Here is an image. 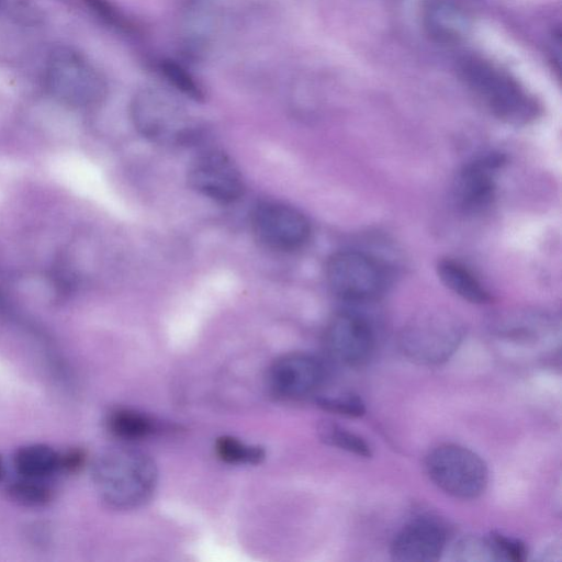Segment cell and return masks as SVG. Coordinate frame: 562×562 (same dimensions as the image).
<instances>
[{
	"instance_id": "6da1fadb",
	"label": "cell",
	"mask_w": 562,
	"mask_h": 562,
	"mask_svg": "<svg viewBox=\"0 0 562 562\" xmlns=\"http://www.w3.org/2000/svg\"><path fill=\"white\" fill-rule=\"evenodd\" d=\"M157 479L154 460L125 446L105 449L92 467V480L100 498L114 509L143 505L153 495Z\"/></svg>"
},
{
	"instance_id": "7a4b0ae2",
	"label": "cell",
	"mask_w": 562,
	"mask_h": 562,
	"mask_svg": "<svg viewBox=\"0 0 562 562\" xmlns=\"http://www.w3.org/2000/svg\"><path fill=\"white\" fill-rule=\"evenodd\" d=\"M459 70L465 85L499 120L521 125L536 119L539 108L533 97L498 66L468 56L460 61Z\"/></svg>"
},
{
	"instance_id": "3957f363",
	"label": "cell",
	"mask_w": 562,
	"mask_h": 562,
	"mask_svg": "<svg viewBox=\"0 0 562 562\" xmlns=\"http://www.w3.org/2000/svg\"><path fill=\"white\" fill-rule=\"evenodd\" d=\"M136 128L160 145L177 146L196 138L200 127L186 109L169 93L146 88L138 91L131 105Z\"/></svg>"
},
{
	"instance_id": "277c9868",
	"label": "cell",
	"mask_w": 562,
	"mask_h": 562,
	"mask_svg": "<svg viewBox=\"0 0 562 562\" xmlns=\"http://www.w3.org/2000/svg\"><path fill=\"white\" fill-rule=\"evenodd\" d=\"M429 479L441 491L460 499L481 496L488 484V469L474 451L454 443L437 446L425 458Z\"/></svg>"
},
{
	"instance_id": "5b68a950",
	"label": "cell",
	"mask_w": 562,
	"mask_h": 562,
	"mask_svg": "<svg viewBox=\"0 0 562 562\" xmlns=\"http://www.w3.org/2000/svg\"><path fill=\"white\" fill-rule=\"evenodd\" d=\"M45 83L55 99L75 108L95 105L106 92L102 75L82 55L69 48H58L50 54Z\"/></svg>"
},
{
	"instance_id": "8992f818",
	"label": "cell",
	"mask_w": 562,
	"mask_h": 562,
	"mask_svg": "<svg viewBox=\"0 0 562 562\" xmlns=\"http://www.w3.org/2000/svg\"><path fill=\"white\" fill-rule=\"evenodd\" d=\"M464 335L462 324L447 314H432L413 321L403 330V353L420 364L447 361L458 349Z\"/></svg>"
},
{
	"instance_id": "52a82bcc",
	"label": "cell",
	"mask_w": 562,
	"mask_h": 562,
	"mask_svg": "<svg viewBox=\"0 0 562 562\" xmlns=\"http://www.w3.org/2000/svg\"><path fill=\"white\" fill-rule=\"evenodd\" d=\"M382 266L367 254L339 251L326 266V279L331 292L341 300L363 302L378 297L385 288Z\"/></svg>"
},
{
	"instance_id": "ba28073f",
	"label": "cell",
	"mask_w": 562,
	"mask_h": 562,
	"mask_svg": "<svg viewBox=\"0 0 562 562\" xmlns=\"http://www.w3.org/2000/svg\"><path fill=\"white\" fill-rule=\"evenodd\" d=\"M251 229L262 246L280 252L301 249L311 236V225L304 214L276 201H265L255 207Z\"/></svg>"
},
{
	"instance_id": "9c48e42d",
	"label": "cell",
	"mask_w": 562,
	"mask_h": 562,
	"mask_svg": "<svg viewBox=\"0 0 562 562\" xmlns=\"http://www.w3.org/2000/svg\"><path fill=\"white\" fill-rule=\"evenodd\" d=\"M188 180L200 194L220 203L235 202L245 190L237 166L228 155L217 149L205 150L194 158Z\"/></svg>"
},
{
	"instance_id": "30bf717a",
	"label": "cell",
	"mask_w": 562,
	"mask_h": 562,
	"mask_svg": "<svg viewBox=\"0 0 562 562\" xmlns=\"http://www.w3.org/2000/svg\"><path fill=\"white\" fill-rule=\"evenodd\" d=\"M325 346L336 361L358 368L371 360L375 337L366 318L356 313L341 312L333 317L326 328Z\"/></svg>"
},
{
	"instance_id": "8fae6325",
	"label": "cell",
	"mask_w": 562,
	"mask_h": 562,
	"mask_svg": "<svg viewBox=\"0 0 562 562\" xmlns=\"http://www.w3.org/2000/svg\"><path fill=\"white\" fill-rule=\"evenodd\" d=\"M327 375L325 363L316 356L293 352L278 358L269 369L271 390L285 398H299L315 393Z\"/></svg>"
},
{
	"instance_id": "7c38bea8",
	"label": "cell",
	"mask_w": 562,
	"mask_h": 562,
	"mask_svg": "<svg viewBox=\"0 0 562 562\" xmlns=\"http://www.w3.org/2000/svg\"><path fill=\"white\" fill-rule=\"evenodd\" d=\"M448 532L435 516L419 515L409 520L394 537L391 555L395 561H437L446 548Z\"/></svg>"
},
{
	"instance_id": "4fadbf2b",
	"label": "cell",
	"mask_w": 562,
	"mask_h": 562,
	"mask_svg": "<svg viewBox=\"0 0 562 562\" xmlns=\"http://www.w3.org/2000/svg\"><path fill=\"white\" fill-rule=\"evenodd\" d=\"M499 154H490L468 164L458 175L454 184V199L467 213H479L493 201L495 173L504 165Z\"/></svg>"
},
{
	"instance_id": "5bb4252c",
	"label": "cell",
	"mask_w": 562,
	"mask_h": 562,
	"mask_svg": "<svg viewBox=\"0 0 562 562\" xmlns=\"http://www.w3.org/2000/svg\"><path fill=\"white\" fill-rule=\"evenodd\" d=\"M423 23L434 41L454 43L465 35L468 16L457 0H425Z\"/></svg>"
},
{
	"instance_id": "9a60e30c",
	"label": "cell",
	"mask_w": 562,
	"mask_h": 562,
	"mask_svg": "<svg viewBox=\"0 0 562 562\" xmlns=\"http://www.w3.org/2000/svg\"><path fill=\"white\" fill-rule=\"evenodd\" d=\"M13 464L21 477L45 480L61 471V453L47 445H26L16 450Z\"/></svg>"
},
{
	"instance_id": "2e32d148",
	"label": "cell",
	"mask_w": 562,
	"mask_h": 562,
	"mask_svg": "<svg viewBox=\"0 0 562 562\" xmlns=\"http://www.w3.org/2000/svg\"><path fill=\"white\" fill-rule=\"evenodd\" d=\"M440 281L453 293L474 304L491 302V295L479 280L461 263L443 259L437 265Z\"/></svg>"
},
{
	"instance_id": "e0dca14e",
	"label": "cell",
	"mask_w": 562,
	"mask_h": 562,
	"mask_svg": "<svg viewBox=\"0 0 562 562\" xmlns=\"http://www.w3.org/2000/svg\"><path fill=\"white\" fill-rule=\"evenodd\" d=\"M106 427L112 435L126 440L140 439L155 431L150 418L127 408L112 411L106 417Z\"/></svg>"
},
{
	"instance_id": "ac0fdd59",
	"label": "cell",
	"mask_w": 562,
	"mask_h": 562,
	"mask_svg": "<svg viewBox=\"0 0 562 562\" xmlns=\"http://www.w3.org/2000/svg\"><path fill=\"white\" fill-rule=\"evenodd\" d=\"M7 494L12 502L27 508L45 507L53 501V490L43 480L21 477L8 485Z\"/></svg>"
},
{
	"instance_id": "d6986e66",
	"label": "cell",
	"mask_w": 562,
	"mask_h": 562,
	"mask_svg": "<svg viewBox=\"0 0 562 562\" xmlns=\"http://www.w3.org/2000/svg\"><path fill=\"white\" fill-rule=\"evenodd\" d=\"M317 432L319 438L329 446L337 447L358 457H372V449L362 437L335 423H321L318 425Z\"/></svg>"
},
{
	"instance_id": "ffe728a7",
	"label": "cell",
	"mask_w": 562,
	"mask_h": 562,
	"mask_svg": "<svg viewBox=\"0 0 562 562\" xmlns=\"http://www.w3.org/2000/svg\"><path fill=\"white\" fill-rule=\"evenodd\" d=\"M157 68L167 83L179 93L195 101L204 98L202 86L183 65L173 59H161Z\"/></svg>"
},
{
	"instance_id": "44dd1931",
	"label": "cell",
	"mask_w": 562,
	"mask_h": 562,
	"mask_svg": "<svg viewBox=\"0 0 562 562\" xmlns=\"http://www.w3.org/2000/svg\"><path fill=\"white\" fill-rule=\"evenodd\" d=\"M215 451L220 459L232 464H258L266 456L261 447L247 445L232 436L217 438Z\"/></svg>"
},
{
	"instance_id": "7402d4cb",
	"label": "cell",
	"mask_w": 562,
	"mask_h": 562,
	"mask_svg": "<svg viewBox=\"0 0 562 562\" xmlns=\"http://www.w3.org/2000/svg\"><path fill=\"white\" fill-rule=\"evenodd\" d=\"M316 403L321 408L341 416L361 417L366 414L364 402L359 395L353 393L319 396Z\"/></svg>"
},
{
	"instance_id": "603a6c76",
	"label": "cell",
	"mask_w": 562,
	"mask_h": 562,
	"mask_svg": "<svg viewBox=\"0 0 562 562\" xmlns=\"http://www.w3.org/2000/svg\"><path fill=\"white\" fill-rule=\"evenodd\" d=\"M453 553L456 560L460 561H498L488 537L464 538L456 546Z\"/></svg>"
},
{
	"instance_id": "cb8c5ba5",
	"label": "cell",
	"mask_w": 562,
	"mask_h": 562,
	"mask_svg": "<svg viewBox=\"0 0 562 562\" xmlns=\"http://www.w3.org/2000/svg\"><path fill=\"white\" fill-rule=\"evenodd\" d=\"M487 537L498 561L521 562L526 560L528 550L521 540L496 531L491 532Z\"/></svg>"
},
{
	"instance_id": "d4e9b609",
	"label": "cell",
	"mask_w": 562,
	"mask_h": 562,
	"mask_svg": "<svg viewBox=\"0 0 562 562\" xmlns=\"http://www.w3.org/2000/svg\"><path fill=\"white\" fill-rule=\"evenodd\" d=\"M85 462V454L81 450H69L61 453V471H77Z\"/></svg>"
},
{
	"instance_id": "484cf974",
	"label": "cell",
	"mask_w": 562,
	"mask_h": 562,
	"mask_svg": "<svg viewBox=\"0 0 562 562\" xmlns=\"http://www.w3.org/2000/svg\"><path fill=\"white\" fill-rule=\"evenodd\" d=\"M49 536V531L44 525L35 524L30 528L29 531V537L32 542L40 546L46 544L48 542Z\"/></svg>"
},
{
	"instance_id": "4316f807",
	"label": "cell",
	"mask_w": 562,
	"mask_h": 562,
	"mask_svg": "<svg viewBox=\"0 0 562 562\" xmlns=\"http://www.w3.org/2000/svg\"><path fill=\"white\" fill-rule=\"evenodd\" d=\"M2 473H3V467H2L1 459H0V479H1V476H2Z\"/></svg>"
}]
</instances>
